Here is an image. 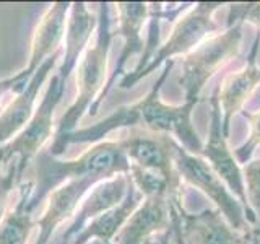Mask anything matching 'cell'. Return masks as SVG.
<instances>
[{
  "instance_id": "obj_1",
  "label": "cell",
  "mask_w": 260,
  "mask_h": 244,
  "mask_svg": "<svg viewBox=\"0 0 260 244\" xmlns=\"http://www.w3.org/2000/svg\"><path fill=\"white\" fill-rule=\"evenodd\" d=\"M130 163L117 140L94 143L75 160H60L43 150L36 158V181L28 202L32 211L57 187L81 177H94L106 181L117 174H128Z\"/></svg>"
},
{
  "instance_id": "obj_2",
  "label": "cell",
  "mask_w": 260,
  "mask_h": 244,
  "mask_svg": "<svg viewBox=\"0 0 260 244\" xmlns=\"http://www.w3.org/2000/svg\"><path fill=\"white\" fill-rule=\"evenodd\" d=\"M111 41H112V33H111L109 4H100L94 43L93 46L89 44L86 47V51L81 55L78 64L75 100L72 101V104L60 117L55 129L54 138L73 132L77 129L78 122L81 120V117L96 106L104 89Z\"/></svg>"
},
{
  "instance_id": "obj_3",
  "label": "cell",
  "mask_w": 260,
  "mask_h": 244,
  "mask_svg": "<svg viewBox=\"0 0 260 244\" xmlns=\"http://www.w3.org/2000/svg\"><path fill=\"white\" fill-rule=\"evenodd\" d=\"M173 67H174V59L168 60L165 64V67H162V72L158 77L156 83L150 89V93L143 100L134 103L137 111L135 129H145L154 134L174 135L177 138V143L182 148H185L192 155L200 157V153L203 150V143L199 134L195 132V127L192 126V111L197 106V103L185 101L181 106H173L162 103L159 98L161 86L166 81Z\"/></svg>"
},
{
  "instance_id": "obj_4",
  "label": "cell",
  "mask_w": 260,
  "mask_h": 244,
  "mask_svg": "<svg viewBox=\"0 0 260 244\" xmlns=\"http://www.w3.org/2000/svg\"><path fill=\"white\" fill-rule=\"evenodd\" d=\"M242 23L234 21L226 31L203 41L192 52L184 55L181 77L177 83L182 88L187 103H199L200 92L207 81L238 55L242 41Z\"/></svg>"
},
{
  "instance_id": "obj_5",
  "label": "cell",
  "mask_w": 260,
  "mask_h": 244,
  "mask_svg": "<svg viewBox=\"0 0 260 244\" xmlns=\"http://www.w3.org/2000/svg\"><path fill=\"white\" fill-rule=\"evenodd\" d=\"M219 7H221L219 2L195 4L189 12L174 23L166 43L154 51V55L151 57L148 65H146L142 72L135 73V75L127 73V75L120 80L119 86L122 89L132 88L142 78L148 77L154 69L159 67V65L166 64L168 60H173V57L181 55V54L187 55L189 52H192L195 47L203 43V39L208 35L221 28L213 18L215 10H218Z\"/></svg>"
},
{
  "instance_id": "obj_6",
  "label": "cell",
  "mask_w": 260,
  "mask_h": 244,
  "mask_svg": "<svg viewBox=\"0 0 260 244\" xmlns=\"http://www.w3.org/2000/svg\"><path fill=\"white\" fill-rule=\"evenodd\" d=\"M173 160L174 168L181 179L205 194L221 211L231 228L241 233L247 230L250 225L246 218V210H244L242 203L236 199V195L228 189L226 184L219 179V176L211 169L205 160L182 148L176 142V138L173 143Z\"/></svg>"
},
{
  "instance_id": "obj_7",
  "label": "cell",
  "mask_w": 260,
  "mask_h": 244,
  "mask_svg": "<svg viewBox=\"0 0 260 244\" xmlns=\"http://www.w3.org/2000/svg\"><path fill=\"white\" fill-rule=\"evenodd\" d=\"M65 92V85L54 75L49 83L41 104L35 109V114L29 119L21 132L5 143L2 148L5 151V160L12 161L18 158V171L23 176V171L28 163L43 151V146L54 137V114Z\"/></svg>"
},
{
  "instance_id": "obj_8",
  "label": "cell",
  "mask_w": 260,
  "mask_h": 244,
  "mask_svg": "<svg viewBox=\"0 0 260 244\" xmlns=\"http://www.w3.org/2000/svg\"><path fill=\"white\" fill-rule=\"evenodd\" d=\"M171 231L176 244H241V231H236L218 208H205L189 214L179 202H171Z\"/></svg>"
},
{
  "instance_id": "obj_9",
  "label": "cell",
  "mask_w": 260,
  "mask_h": 244,
  "mask_svg": "<svg viewBox=\"0 0 260 244\" xmlns=\"http://www.w3.org/2000/svg\"><path fill=\"white\" fill-rule=\"evenodd\" d=\"M211 120H210V134L207 143H203V150L200 157L205 160L211 169L219 176V179L226 184L236 199H238L244 210H246V218L249 225H257L258 220L254 215V211L250 210L246 187H244V177L242 169L239 166L238 160H236L234 153L230 150V146L226 143V137L223 135L221 130V111H219V101H218V88L211 95Z\"/></svg>"
},
{
  "instance_id": "obj_10",
  "label": "cell",
  "mask_w": 260,
  "mask_h": 244,
  "mask_svg": "<svg viewBox=\"0 0 260 244\" xmlns=\"http://www.w3.org/2000/svg\"><path fill=\"white\" fill-rule=\"evenodd\" d=\"M130 165L154 171L173 181H181L173 160L174 137L154 134L145 129H128V134L117 140Z\"/></svg>"
},
{
  "instance_id": "obj_11",
  "label": "cell",
  "mask_w": 260,
  "mask_h": 244,
  "mask_svg": "<svg viewBox=\"0 0 260 244\" xmlns=\"http://www.w3.org/2000/svg\"><path fill=\"white\" fill-rule=\"evenodd\" d=\"M62 47L57 51L54 55H51L49 59L41 65V67L35 72L28 83L24 85V88L20 93H16L13 98V101L8 103L5 109L0 112V146H4L12 140V137L15 138L21 130L26 127L29 119L35 114V103L41 86L44 85L46 78L49 77L51 70L55 67L57 60L62 55Z\"/></svg>"
},
{
  "instance_id": "obj_12",
  "label": "cell",
  "mask_w": 260,
  "mask_h": 244,
  "mask_svg": "<svg viewBox=\"0 0 260 244\" xmlns=\"http://www.w3.org/2000/svg\"><path fill=\"white\" fill-rule=\"evenodd\" d=\"M100 181L94 177L73 179L57 187L47 195V203L36 226L39 230L35 244H49L52 233L59 228L65 220L73 218L85 195L91 191V187Z\"/></svg>"
},
{
  "instance_id": "obj_13",
  "label": "cell",
  "mask_w": 260,
  "mask_h": 244,
  "mask_svg": "<svg viewBox=\"0 0 260 244\" xmlns=\"http://www.w3.org/2000/svg\"><path fill=\"white\" fill-rule=\"evenodd\" d=\"M130 187L128 174H117L111 179L98 182L91 187L86 197L81 200L77 214L73 215L70 226L63 231L59 244H70V241L83 230V228L98 218L100 215L109 211L125 199L127 191Z\"/></svg>"
},
{
  "instance_id": "obj_14",
  "label": "cell",
  "mask_w": 260,
  "mask_h": 244,
  "mask_svg": "<svg viewBox=\"0 0 260 244\" xmlns=\"http://www.w3.org/2000/svg\"><path fill=\"white\" fill-rule=\"evenodd\" d=\"M116 10H117V35L124 38V47H122V54L117 60L116 70L112 72L111 78L104 83V89L98 100L96 106L89 111V116H96L98 109H100V104L103 103L104 96L109 93V89L114 86L117 80V75H120L125 69V64L132 55L142 52L145 49L143 44V38H142V29L145 21L150 18V4H143V2H119L116 4Z\"/></svg>"
},
{
  "instance_id": "obj_15",
  "label": "cell",
  "mask_w": 260,
  "mask_h": 244,
  "mask_svg": "<svg viewBox=\"0 0 260 244\" xmlns=\"http://www.w3.org/2000/svg\"><path fill=\"white\" fill-rule=\"evenodd\" d=\"M70 5L72 4L69 2H54L39 20L31 39L29 62L23 69L28 78L35 75L41 65L62 47L60 44L65 38V29H67Z\"/></svg>"
},
{
  "instance_id": "obj_16",
  "label": "cell",
  "mask_w": 260,
  "mask_h": 244,
  "mask_svg": "<svg viewBox=\"0 0 260 244\" xmlns=\"http://www.w3.org/2000/svg\"><path fill=\"white\" fill-rule=\"evenodd\" d=\"M173 199L174 197L143 199L112 239V244H143L151 238V234L169 230Z\"/></svg>"
},
{
  "instance_id": "obj_17",
  "label": "cell",
  "mask_w": 260,
  "mask_h": 244,
  "mask_svg": "<svg viewBox=\"0 0 260 244\" xmlns=\"http://www.w3.org/2000/svg\"><path fill=\"white\" fill-rule=\"evenodd\" d=\"M258 39L254 41L252 52L249 55V62L242 70L228 75L221 85L218 86V101L219 111H221V130L223 135L228 137L230 134V124L233 117L238 114V111L249 100V96L260 83V69L257 67V51H258Z\"/></svg>"
},
{
  "instance_id": "obj_18",
  "label": "cell",
  "mask_w": 260,
  "mask_h": 244,
  "mask_svg": "<svg viewBox=\"0 0 260 244\" xmlns=\"http://www.w3.org/2000/svg\"><path fill=\"white\" fill-rule=\"evenodd\" d=\"M96 26L98 16H94L88 10L86 4L75 2L70 5L67 29H65L63 38L62 64L55 73L65 86H67L70 73L75 70L78 60L89 46V39H91V35L96 31Z\"/></svg>"
},
{
  "instance_id": "obj_19",
  "label": "cell",
  "mask_w": 260,
  "mask_h": 244,
  "mask_svg": "<svg viewBox=\"0 0 260 244\" xmlns=\"http://www.w3.org/2000/svg\"><path fill=\"white\" fill-rule=\"evenodd\" d=\"M142 200H143V195L135 189V186L130 181V187L127 191L125 199L122 200L119 205L111 208L109 211H106V214L91 220V222L70 241V244H88L93 239H98L104 244H112V239L116 238V234L120 231V228L125 225L130 215L138 208Z\"/></svg>"
},
{
  "instance_id": "obj_20",
  "label": "cell",
  "mask_w": 260,
  "mask_h": 244,
  "mask_svg": "<svg viewBox=\"0 0 260 244\" xmlns=\"http://www.w3.org/2000/svg\"><path fill=\"white\" fill-rule=\"evenodd\" d=\"M35 182H26L20 187V197L15 208L8 210L0 222V244H26L36 222L28 210Z\"/></svg>"
},
{
  "instance_id": "obj_21",
  "label": "cell",
  "mask_w": 260,
  "mask_h": 244,
  "mask_svg": "<svg viewBox=\"0 0 260 244\" xmlns=\"http://www.w3.org/2000/svg\"><path fill=\"white\" fill-rule=\"evenodd\" d=\"M241 169L249 207L260 223V158L246 163Z\"/></svg>"
},
{
  "instance_id": "obj_22",
  "label": "cell",
  "mask_w": 260,
  "mask_h": 244,
  "mask_svg": "<svg viewBox=\"0 0 260 244\" xmlns=\"http://www.w3.org/2000/svg\"><path fill=\"white\" fill-rule=\"evenodd\" d=\"M20 179H21V174L18 171V158H15L13 161H10V165H8V169L5 173L0 174V222H2L5 214L8 211L7 210L8 199H10V194L13 192Z\"/></svg>"
},
{
  "instance_id": "obj_23",
  "label": "cell",
  "mask_w": 260,
  "mask_h": 244,
  "mask_svg": "<svg viewBox=\"0 0 260 244\" xmlns=\"http://www.w3.org/2000/svg\"><path fill=\"white\" fill-rule=\"evenodd\" d=\"M246 117L250 122V135L249 140L239 146L238 150H234V157L238 160V163H244L246 165L247 158L250 157L254 150L260 145V111L255 114H246Z\"/></svg>"
},
{
  "instance_id": "obj_24",
  "label": "cell",
  "mask_w": 260,
  "mask_h": 244,
  "mask_svg": "<svg viewBox=\"0 0 260 244\" xmlns=\"http://www.w3.org/2000/svg\"><path fill=\"white\" fill-rule=\"evenodd\" d=\"M230 16H228V24L234 21H249L260 29V2H249V4H236L230 7Z\"/></svg>"
},
{
  "instance_id": "obj_25",
  "label": "cell",
  "mask_w": 260,
  "mask_h": 244,
  "mask_svg": "<svg viewBox=\"0 0 260 244\" xmlns=\"http://www.w3.org/2000/svg\"><path fill=\"white\" fill-rule=\"evenodd\" d=\"M28 77H26V73H24L23 70L20 73H16L15 77H10V78H4V80H0V100L4 98L5 93L8 92H16V93H20L21 89L24 88V85L28 83Z\"/></svg>"
},
{
  "instance_id": "obj_26",
  "label": "cell",
  "mask_w": 260,
  "mask_h": 244,
  "mask_svg": "<svg viewBox=\"0 0 260 244\" xmlns=\"http://www.w3.org/2000/svg\"><path fill=\"white\" fill-rule=\"evenodd\" d=\"M241 244H260V223L250 225L241 233Z\"/></svg>"
},
{
  "instance_id": "obj_27",
  "label": "cell",
  "mask_w": 260,
  "mask_h": 244,
  "mask_svg": "<svg viewBox=\"0 0 260 244\" xmlns=\"http://www.w3.org/2000/svg\"><path fill=\"white\" fill-rule=\"evenodd\" d=\"M171 234H173L171 228H169V230H166V231H162L158 236V244H173V241H171Z\"/></svg>"
},
{
  "instance_id": "obj_28",
  "label": "cell",
  "mask_w": 260,
  "mask_h": 244,
  "mask_svg": "<svg viewBox=\"0 0 260 244\" xmlns=\"http://www.w3.org/2000/svg\"><path fill=\"white\" fill-rule=\"evenodd\" d=\"M7 163V160H5V151H4V148L0 146V168H2V165H5Z\"/></svg>"
},
{
  "instance_id": "obj_29",
  "label": "cell",
  "mask_w": 260,
  "mask_h": 244,
  "mask_svg": "<svg viewBox=\"0 0 260 244\" xmlns=\"http://www.w3.org/2000/svg\"><path fill=\"white\" fill-rule=\"evenodd\" d=\"M143 244H158V241H154V239H151V238H150V239H146Z\"/></svg>"
},
{
  "instance_id": "obj_30",
  "label": "cell",
  "mask_w": 260,
  "mask_h": 244,
  "mask_svg": "<svg viewBox=\"0 0 260 244\" xmlns=\"http://www.w3.org/2000/svg\"><path fill=\"white\" fill-rule=\"evenodd\" d=\"M88 244H104V242H101V241H98V239H93V241H89Z\"/></svg>"
}]
</instances>
